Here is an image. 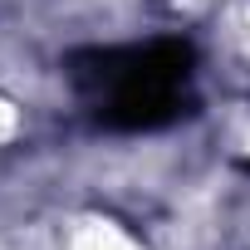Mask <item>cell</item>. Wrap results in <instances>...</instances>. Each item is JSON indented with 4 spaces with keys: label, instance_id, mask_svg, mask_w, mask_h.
I'll list each match as a JSON object with an SVG mask.
<instances>
[{
    "label": "cell",
    "instance_id": "cell-1",
    "mask_svg": "<svg viewBox=\"0 0 250 250\" xmlns=\"http://www.w3.org/2000/svg\"><path fill=\"white\" fill-rule=\"evenodd\" d=\"M191 64L196 49L187 40H152V44L79 49L69 59V79L103 128L152 133L191 113Z\"/></svg>",
    "mask_w": 250,
    "mask_h": 250
}]
</instances>
